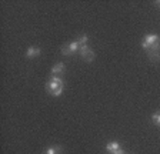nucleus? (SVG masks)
<instances>
[{
    "instance_id": "3",
    "label": "nucleus",
    "mask_w": 160,
    "mask_h": 154,
    "mask_svg": "<svg viewBox=\"0 0 160 154\" xmlns=\"http://www.w3.org/2000/svg\"><path fill=\"white\" fill-rule=\"evenodd\" d=\"M79 54H80V57H82L84 61H93L94 59H96V53H94L93 49H90L87 44L86 46H80Z\"/></svg>"
},
{
    "instance_id": "8",
    "label": "nucleus",
    "mask_w": 160,
    "mask_h": 154,
    "mask_svg": "<svg viewBox=\"0 0 160 154\" xmlns=\"http://www.w3.org/2000/svg\"><path fill=\"white\" fill-rule=\"evenodd\" d=\"M40 53H42V50H40L39 47H36V46H32V47H29V49L26 50V56L29 57V59H34V57L40 56Z\"/></svg>"
},
{
    "instance_id": "9",
    "label": "nucleus",
    "mask_w": 160,
    "mask_h": 154,
    "mask_svg": "<svg viewBox=\"0 0 160 154\" xmlns=\"http://www.w3.org/2000/svg\"><path fill=\"white\" fill-rule=\"evenodd\" d=\"M62 153V147L60 146H52V147H47L46 150H43L42 154H60Z\"/></svg>"
},
{
    "instance_id": "7",
    "label": "nucleus",
    "mask_w": 160,
    "mask_h": 154,
    "mask_svg": "<svg viewBox=\"0 0 160 154\" xmlns=\"http://www.w3.org/2000/svg\"><path fill=\"white\" fill-rule=\"evenodd\" d=\"M66 67H64V63H56L53 67H52V76H60L63 74Z\"/></svg>"
},
{
    "instance_id": "2",
    "label": "nucleus",
    "mask_w": 160,
    "mask_h": 154,
    "mask_svg": "<svg viewBox=\"0 0 160 154\" xmlns=\"http://www.w3.org/2000/svg\"><path fill=\"white\" fill-rule=\"evenodd\" d=\"M79 49H80V44L77 43V41H72V43L63 44V46L60 47V51H62V54H64V56H72V54L79 53Z\"/></svg>"
},
{
    "instance_id": "5",
    "label": "nucleus",
    "mask_w": 160,
    "mask_h": 154,
    "mask_svg": "<svg viewBox=\"0 0 160 154\" xmlns=\"http://www.w3.org/2000/svg\"><path fill=\"white\" fill-rule=\"evenodd\" d=\"M147 51V56H149V59L152 61H154V63H159L160 61V41L159 43H156L154 46H152Z\"/></svg>"
},
{
    "instance_id": "4",
    "label": "nucleus",
    "mask_w": 160,
    "mask_h": 154,
    "mask_svg": "<svg viewBox=\"0 0 160 154\" xmlns=\"http://www.w3.org/2000/svg\"><path fill=\"white\" fill-rule=\"evenodd\" d=\"M159 41H160V37L157 34H147V36H144L143 41H142V47H143L144 50H149L150 47L154 46Z\"/></svg>"
},
{
    "instance_id": "1",
    "label": "nucleus",
    "mask_w": 160,
    "mask_h": 154,
    "mask_svg": "<svg viewBox=\"0 0 160 154\" xmlns=\"http://www.w3.org/2000/svg\"><path fill=\"white\" fill-rule=\"evenodd\" d=\"M64 89V81L60 76H52L49 79V81L46 83V90L49 94L54 96V97H59L62 96Z\"/></svg>"
},
{
    "instance_id": "11",
    "label": "nucleus",
    "mask_w": 160,
    "mask_h": 154,
    "mask_svg": "<svg viewBox=\"0 0 160 154\" xmlns=\"http://www.w3.org/2000/svg\"><path fill=\"white\" fill-rule=\"evenodd\" d=\"M152 121H153L156 126H160V111L159 113H154L153 116H152Z\"/></svg>"
},
{
    "instance_id": "6",
    "label": "nucleus",
    "mask_w": 160,
    "mask_h": 154,
    "mask_svg": "<svg viewBox=\"0 0 160 154\" xmlns=\"http://www.w3.org/2000/svg\"><path fill=\"white\" fill-rule=\"evenodd\" d=\"M106 151L110 154H124L123 148L119 146L117 141H110V143L106 144Z\"/></svg>"
},
{
    "instance_id": "10",
    "label": "nucleus",
    "mask_w": 160,
    "mask_h": 154,
    "mask_svg": "<svg viewBox=\"0 0 160 154\" xmlns=\"http://www.w3.org/2000/svg\"><path fill=\"white\" fill-rule=\"evenodd\" d=\"M87 40H89V37H87L86 34H83V36H79V37H77L76 41L80 44V46H86V44H87Z\"/></svg>"
}]
</instances>
